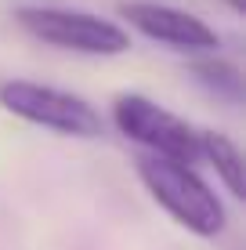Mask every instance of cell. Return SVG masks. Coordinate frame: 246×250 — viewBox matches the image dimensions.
I'll use <instances>...</instances> for the list:
<instances>
[{
    "label": "cell",
    "instance_id": "1",
    "mask_svg": "<svg viewBox=\"0 0 246 250\" xmlns=\"http://www.w3.org/2000/svg\"><path fill=\"white\" fill-rule=\"evenodd\" d=\"M138 178L149 188L152 200L192 236L217 239L225 232L228 225L225 200L196 174V167L159 160V156H138Z\"/></svg>",
    "mask_w": 246,
    "mask_h": 250
},
{
    "label": "cell",
    "instance_id": "2",
    "mask_svg": "<svg viewBox=\"0 0 246 250\" xmlns=\"http://www.w3.org/2000/svg\"><path fill=\"white\" fill-rule=\"evenodd\" d=\"M15 22L33 40L73 55L91 58H113L131 51V33L120 22L101 15L80 11V7H58V4H25L15 11Z\"/></svg>",
    "mask_w": 246,
    "mask_h": 250
},
{
    "label": "cell",
    "instance_id": "3",
    "mask_svg": "<svg viewBox=\"0 0 246 250\" xmlns=\"http://www.w3.org/2000/svg\"><path fill=\"white\" fill-rule=\"evenodd\" d=\"M0 109L65 138H98L105 131L101 113L83 94L37 83V80H4L0 83Z\"/></svg>",
    "mask_w": 246,
    "mask_h": 250
},
{
    "label": "cell",
    "instance_id": "4",
    "mask_svg": "<svg viewBox=\"0 0 246 250\" xmlns=\"http://www.w3.org/2000/svg\"><path fill=\"white\" fill-rule=\"evenodd\" d=\"M113 124L138 142L141 149H149L145 156L174 160V163H196L199 160V127H192L189 120L163 109L159 102H152L149 94L123 91L113 102Z\"/></svg>",
    "mask_w": 246,
    "mask_h": 250
},
{
    "label": "cell",
    "instance_id": "5",
    "mask_svg": "<svg viewBox=\"0 0 246 250\" xmlns=\"http://www.w3.org/2000/svg\"><path fill=\"white\" fill-rule=\"evenodd\" d=\"M120 15L141 37L156 40V44L181 51V55L203 58V55H214L221 37H217L214 25H207L199 15L185 11V7L174 4H156V0H127L120 4Z\"/></svg>",
    "mask_w": 246,
    "mask_h": 250
},
{
    "label": "cell",
    "instance_id": "6",
    "mask_svg": "<svg viewBox=\"0 0 246 250\" xmlns=\"http://www.w3.org/2000/svg\"><path fill=\"white\" fill-rule=\"evenodd\" d=\"M185 73L207 94H214L217 102H228V105H239L243 102V73H239V65L228 62V58H217V55L192 58Z\"/></svg>",
    "mask_w": 246,
    "mask_h": 250
},
{
    "label": "cell",
    "instance_id": "7",
    "mask_svg": "<svg viewBox=\"0 0 246 250\" xmlns=\"http://www.w3.org/2000/svg\"><path fill=\"white\" fill-rule=\"evenodd\" d=\"M199 160H207L210 167L217 170V178L225 182V188L235 196V200L246 196V185H243V152H239V145H235L228 134H221V131H199Z\"/></svg>",
    "mask_w": 246,
    "mask_h": 250
},
{
    "label": "cell",
    "instance_id": "8",
    "mask_svg": "<svg viewBox=\"0 0 246 250\" xmlns=\"http://www.w3.org/2000/svg\"><path fill=\"white\" fill-rule=\"evenodd\" d=\"M228 7H232V15H243L246 11V0H225Z\"/></svg>",
    "mask_w": 246,
    "mask_h": 250
}]
</instances>
